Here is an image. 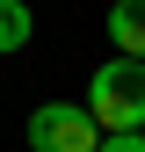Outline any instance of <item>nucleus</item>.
Instances as JSON below:
<instances>
[{
  "label": "nucleus",
  "instance_id": "nucleus-1",
  "mask_svg": "<svg viewBox=\"0 0 145 152\" xmlns=\"http://www.w3.org/2000/svg\"><path fill=\"white\" fill-rule=\"evenodd\" d=\"M87 116H94L102 138H123V130H145V65L138 58H109L94 80H87Z\"/></svg>",
  "mask_w": 145,
  "mask_h": 152
},
{
  "label": "nucleus",
  "instance_id": "nucleus-2",
  "mask_svg": "<svg viewBox=\"0 0 145 152\" xmlns=\"http://www.w3.org/2000/svg\"><path fill=\"white\" fill-rule=\"evenodd\" d=\"M29 145L36 152H102V130L80 102H44L29 116Z\"/></svg>",
  "mask_w": 145,
  "mask_h": 152
},
{
  "label": "nucleus",
  "instance_id": "nucleus-3",
  "mask_svg": "<svg viewBox=\"0 0 145 152\" xmlns=\"http://www.w3.org/2000/svg\"><path fill=\"white\" fill-rule=\"evenodd\" d=\"M109 44H116V58L145 65V0H116L109 7Z\"/></svg>",
  "mask_w": 145,
  "mask_h": 152
},
{
  "label": "nucleus",
  "instance_id": "nucleus-4",
  "mask_svg": "<svg viewBox=\"0 0 145 152\" xmlns=\"http://www.w3.org/2000/svg\"><path fill=\"white\" fill-rule=\"evenodd\" d=\"M29 29H36V15L22 7V0H0V58H7V51H22Z\"/></svg>",
  "mask_w": 145,
  "mask_h": 152
},
{
  "label": "nucleus",
  "instance_id": "nucleus-5",
  "mask_svg": "<svg viewBox=\"0 0 145 152\" xmlns=\"http://www.w3.org/2000/svg\"><path fill=\"white\" fill-rule=\"evenodd\" d=\"M102 152H145V130H123V138H102Z\"/></svg>",
  "mask_w": 145,
  "mask_h": 152
}]
</instances>
